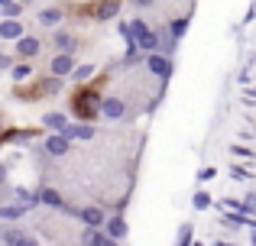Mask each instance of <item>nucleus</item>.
Returning <instances> with one entry per match:
<instances>
[{"instance_id":"nucleus-1","label":"nucleus","mask_w":256,"mask_h":246,"mask_svg":"<svg viewBox=\"0 0 256 246\" xmlns=\"http://www.w3.org/2000/svg\"><path fill=\"white\" fill-rule=\"evenodd\" d=\"M130 39L140 45L143 52H156L159 49V32H152L150 26L143 23V19H133L130 23Z\"/></svg>"},{"instance_id":"nucleus-2","label":"nucleus","mask_w":256,"mask_h":246,"mask_svg":"<svg viewBox=\"0 0 256 246\" xmlns=\"http://www.w3.org/2000/svg\"><path fill=\"white\" fill-rule=\"evenodd\" d=\"M0 240L6 246H39V240L26 237L23 230H16V227H0Z\"/></svg>"},{"instance_id":"nucleus-3","label":"nucleus","mask_w":256,"mask_h":246,"mask_svg":"<svg viewBox=\"0 0 256 246\" xmlns=\"http://www.w3.org/2000/svg\"><path fill=\"white\" fill-rule=\"evenodd\" d=\"M146 65H150V71H152V75H159V78H169L172 75V62L166 55H159V52H150Z\"/></svg>"},{"instance_id":"nucleus-4","label":"nucleus","mask_w":256,"mask_h":246,"mask_svg":"<svg viewBox=\"0 0 256 246\" xmlns=\"http://www.w3.org/2000/svg\"><path fill=\"white\" fill-rule=\"evenodd\" d=\"M39 49H42V42H39L36 36H26V32H23V36L16 39V52H20L23 58H32V55H39Z\"/></svg>"},{"instance_id":"nucleus-5","label":"nucleus","mask_w":256,"mask_h":246,"mask_svg":"<svg viewBox=\"0 0 256 246\" xmlns=\"http://www.w3.org/2000/svg\"><path fill=\"white\" fill-rule=\"evenodd\" d=\"M100 114H104L107 120H120V117L126 114V107H124L120 97H107V101H100Z\"/></svg>"},{"instance_id":"nucleus-6","label":"nucleus","mask_w":256,"mask_h":246,"mask_svg":"<svg viewBox=\"0 0 256 246\" xmlns=\"http://www.w3.org/2000/svg\"><path fill=\"white\" fill-rule=\"evenodd\" d=\"M72 71H75V58L65 55V52H58V55L52 58V75L62 78V75H72Z\"/></svg>"},{"instance_id":"nucleus-7","label":"nucleus","mask_w":256,"mask_h":246,"mask_svg":"<svg viewBox=\"0 0 256 246\" xmlns=\"http://www.w3.org/2000/svg\"><path fill=\"white\" fill-rule=\"evenodd\" d=\"M98 107H100V104H98V94H82V97L75 101V110H78V117H84V120H88V117H91Z\"/></svg>"},{"instance_id":"nucleus-8","label":"nucleus","mask_w":256,"mask_h":246,"mask_svg":"<svg viewBox=\"0 0 256 246\" xmlns=\"http://www.w3.org/2000/svg\"><path fill=\"white\" fill-rule=\"evenodd\" d=\"M78 217H82V224H88V227H104V221H107L100 208H82Z\"/></svg>"},{"instance_id":"nucleus-9","label":"nucleus","mask_w":256,"mask_h":246,"mask_svg":"<svg viewBox=\"0 0 256 246\" xmlns=\"http://www.w3.org/2000/svg\"><path fill=\"white\" fill-rule=\"evenodd\" d=\"M56 49L65 52V55H72V52L78 49V39L72 36V32H65V29H56Z\"/></svg>"},{"instance_id":"nucleus-10","label":"nucleus","mask_w":256,"mask_h":246,"mask_svg":"<svg viewBox=\"0 0 256 246\" xmlns=\"http://www.w3.org/2000/svg\"><path fill=\"white\" fill-rule=\"evenodd\" d=\"M68 143L72 139H65L62 133H56V136L46 139V152H49V156H65V152H68Z\"/></svg>"},{"instance_id":"nucleus-11","label":"nucleus","mask_w":256,"mask_h":246,"mask_svg":"<svg viewBox=\"0 0 256 246\" xmlns=\"http://www.w3.org/2000/svg\"><path fill=\"white\" fill-rule=\"evenodd\" d=\"M82 243H84V246H114V243L107 240L104 234H100V227H84V234H82Z\"/></svg>"},{"instance_id":"nucleus-12","label":"nucleus","mask_w":256,"mask_h":246,"mask_svg":"<svg viewBox=\"0 0 256 246\" xmlns=\"http://www.w3.org/2000/svg\"><path fill=\"white\" fill-rule=\"evenodd\" d=\"M104 227H107V237H110V240H124L126 237V221L124 217H110V221H104Z\"/></svg>"},{"instance_id":"nucleus-13","label":"nucleus","mask_w":256,"mask_h":246,"mask_svg":"<svg viewBox=\"0 0 256 246\" xmlns=\"http://www.w3.org/2000/svg\"><path fill=\"white\" fill-rule=\"evenodd\" d=\"M62 136H65V139H91V136H94V126H88V123L65 126V130H62Z\"/></svg>"},{"instance_id":"nucleus-14","label":"nucleus","mask_w":256,"mask_h":246,"mask_svg":"<svg viewBox=\"0 0 256 246\" xmlns=\"http://www.w3.org/2000/svg\"><path fill=\"white\" fill-rule=\"evenodd\" d=\"M39 23L42 26H52V29H56L58 23H62V10H58V6H46V10H39Z\"/></svg>"},{"instance_id":"nucleus-15","label":"nucleus","mask_w":256,"mask_h":246,"mask_svg":"<svg viewBox=\"0 0 256 246\" xmlns=\"http://www.w3.org/2000/svg\"><path fill=\"white\" fill-rule=\"evenodd\" d=\"M23 36V23L20 19H4L0 23V39H20Z\"/></svg>"},{"instance_id":"nucleus-16","label":"nucleus","mask_w":256,"mask_h":246,"mask_svg":"<svg viewBox=\"0 0 256 246\" xmlns=\"http://www.w3.org/2000/svg\"><path fill=\"white\" fill-rule=\"evenodd\" d=\"M23 214H26L23 204H4V208H0V221H20Z\"/></svg>"},{"instance_id":"nucleus-17","label":"nucleus","mask_w":256,"mask_h":246,"mask_svg":"<svg viewBox=\"0 0 256 246\" xmlns=\"http://www.w3.org/2000/svg\"><path fill=\"white\" fill-rule=\"evenodd\" d=\"M42 123H46V126H49V130H56V133H62V130H65V126H68V117H65V114H46V117H42Z\"/></svg>"},{"instance_id":"nucleus-18","label":"nucleus","mask_w":256,"mask_h":246,"mask_svg":"<svg viewBox=\"0 0 256 246\" xmlns=\"http://www.w3.org/2000/svg\"><path fill=\"white\" fill-rule=\"evenodd\" d=\"M39 204H49V208H62V195L56 188H42L39 191Z\"/></svg>"},{"instance_id":"nucleus-19","label":"nucleus","mask_w":256,"mask_h":246,"mask_svg":"<svg viewBox=\"0 0 256 246\" xmlns=\"http://www.w3.org/2000/svg\"><path fill=\"white\" fill-rule=\"evenodd\" d=\"M117 6H120L117 0H104V3L94 10V16H98V19H110V16H117Z\"/></svg>"},{"instance_id":"nucleus-20","label":"nucleus","mask_w":256,"mask_h":246,"mask_svg":"<svg viewBox=\"0 0 256 246\" xmlns=\"http://www.w3.org/2000/svg\"><path fill=\"white\" fill-rule=\"evenodd\" d=\"M16 198H20V204H23L26 211H32V208L39 204V191L32 195V191H26V188H16Z\"/></svg>"},{"instance_id":"nucleus-21","label":"nucleus","mask_w":256,"mask_h":246,"mask_svg":"<svg viewBox=\"0 0 256 246\" xmlns=\"http://www.w3.org/2000/svg\"><path fill=\"white\" fill-rule=\"evenodd\" d=\"M26 78H32V65H26V62L13 65V81H16V84H23Z\"/></svg>"},{"instance_id":"nucleus-22","label":"nucleus","mask_w":256,"mask_h":246,"mask_svg":"<svg viewBox=\"0 0 256 246\" xmlns=\"http://www.w3.org/2000/svg\"><path fill=\"white\" fill-rule=\"evenodd\" d=\"M94 75V65L91 62H84V65H78L75 71H72V78H75V81H88V78Z\"/></svg>"},{"instance_id":"nucleus-23","label":"nucleus","mask_w":256,"mask_h":246,"mask_svg":"<svg viewBox=\"0 0 256 246\" xmlns=\"http://www.w3.org/2000/svg\"><path fill=\"white\" fill-rule=\"evenodd\" d=\"M23 13V3L20 0H13V3H6V6H0V16H6V19H13V16H20Z\"/></svg>"},{"instance_id":"nucleus-24","label":"nucleus","mask_w":256,"mask_h":246,"mask_svg":"<svg viewBox=\"0 0 256 246\" xmlns=\"http://www.w3.org/2000/svg\"><path fill=\"white\" fill-rule=\"evenodd\" d=\"M169 32H172V39H182L188 32V19H175V23L169 26Z\"/></svg>"},{"instance_id":"nucleus-25","label":"nucleus","mask_w":256,"mask_h":246,"mask_svg":"<svg viewBox=\"0 0 256 246\" xmlns=\"http://www.w3.org/2000/svg\"><path fill=\"white\" fill-rule=\"evenodd\" d=\"M188 243H192V227L185 224V227L178 230V240H175V246H188Z\"/></svg>"},{"instance_id":"nucleus-26","label":"nucleus","mask_w":256,"mask_h":246,"mask_svg":"<svg viewBox=\"0 0 256 246\" xmlns=\"http://www.w3.org/2000/svg\"><path fill=\"white\" fill-rule=\"evenodd\" d=\"M234 156H240V159H250V162H253V159H256V152H253V149H246V146H234Z\"/></svg>"},{"instance_id":"nucleus-27","label":"nucleus","mask_w":256,"mask_h":246,"mask_svg":"<svg viewBox=\"0 0 256 246\" xmlns=\"http://www.w3.org/2000/svg\"><path fill=\"white\" fill-rule=\"evenodd\" d=\"M208 204H211V198H208L204 191H198V195H194V208H198V211H204Z\"/></svg>"},{"instance_id":"nucleus-28","label":"nucleus","mask_w":256,"mask_h":246,"mask_svg":"<svg viewBox=\"0 0 256 246\" xmlns=\"http://www.w3.org/2000/svg\"><path fill=\"white\" fill-rule=\"evenodd\" d=\"M234 178H240V182H244V178H250V172H246L244 165H234Z\"/></svg>"},{"instance_id":"nucleus-29","label":"nucleus","mask_w":256,"mask_h":246,"mask_svg":"<svg viewBox=\"0 0 256 246\" xmlns=\"http://www.w3.org/2000/svg\"><path fill=\"white\" fill-rule=\"evenodd\" d=\"M0 68H4V71H6V68H13V58L6 55V52H0Z\"/></svg>"},{"instance_id":"nucleus-30","label":"nucleus","mask_w":256,"mask_h":246,"mask_svg":"<svg viewBox=\"0 0 256 246\" xmlns=\"http://www.w3.org/2000/svg\"><path fill=\"white\" fill-rule=\"evenodd\" d=\"M214 175H218V172H214V169H201V172H198V178H201V182H211Z\"/></svg>"},{"instance_id":"nucleus-31","label":"nucleus","mask_w":256,"mask_h":246,"mask_svg":"<svg viewBox=\"0 0 256 246\" xmlns=\"http://www.w3.org/2000/svg\"><path fill=\"white\" fill-rule=\"evenodd\" d=\"M6 182V165H0V185Z\"/></svg>"},{"instance_id":"nucleus-32","label":"nucleus","mask_w":256,"mask_h":246,"mask_svg":"<svg viewBox=\"0 0 256 246\" xmlns=\"http://www.w3.org/2000/svg\"><path fill=\"white\" fill-rule=\"evenodd\" d=\"M133 3H136V6H150L152 0H133Z\"/></svg>"},{"instance_id":"nucleus-33","label":"nucleus","mask_w":256,"mask_h":246,"mask_svg":"<svg viewBox=\"0 0 256 246\" xmlns=\"http://www.w3.org/2000/svg\"><path fill=\"white\" fill-rule=\"evenodd\" d=\"M20 3H23V6H26V3H36V0H20Z\"/></svg>"},{"instance_id":"nucleus-34","label":"nucleus","mask_w":256,"mask_h":246,"mask_svg":"<svg viewBox=\"0 0 256 246\" xmlns=\"http://www.w3.org/2000/svg\"><path fill=\"white\" fill-rule=\"evenodd\" d=\"M6 3H13V0H0V6H6Z\"/></svg>"}]
</instances>
